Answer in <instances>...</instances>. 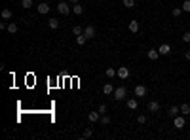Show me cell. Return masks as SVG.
Here are the masks:
<instances>
[{
    "label": "cell",
    "mask_w": 190,
    "mask_h": 140,
    "mask_svg": "<svg viewBox=\"0 0 190 140\" xmlns=\"http://www.w3.org/2000/svg\"><path fill=\"white\" fill-rule=\"evenodd\" d=\"M173 15H175V17H179V15L183 13V8H173V12H171Z\"/></svg>",
    "instance_id": "obj_28"
},
{
    "label": "cell",
    "mask_w": 190,
    "mask_h": 140,
    "mask_svg": "<svg viewBox=\"0 0 190 140\" xmlns=\"http://www.w3.org/2000/svg\"><path fill=\"white\" fill-rule=\"evenodd\" d=\"M82 32H84V29H82L80 25H74V27H72V34H74V36H80Z\"/></svg>",
    "instance_id": "obj_23"
},
{
    "label": "cell",
    "mask_w": 190,
    "mask_h": 140,
    "mask_svg": "<svg viewBox=\"0 0 190 140\" xmlns=\"http://www.w3.org/2000/svg\"><path fill=\"white\" fill-rule=\"evenodd\" d=\"M127 108H129V110H137V108H139L137 98H127Z\"/></svg>",
    "instance_id": "obj_16"
},
{
    "label": "cell",
    "mask_w": 190,
    "mask_h": 140,
    "mask_svg": "<svg viewBox=\"0 0 190 140\" xmlns=\"http://www.w3.org/2000/svg\"><path fill=\"white\" fill-rule=\"evenodd\" d=\"M126 95H127V89H126L124 85H120V87H116V89H114V98H116V100H124Z\"/></svg>",
    "instance_id": "obj_1"
},
{
    "label": "cell",
    "mask_w": 190,
    "mask_h": 140,
    "mask_svg": "<svg viewBox=\"0 0 190 140\" xmlns=\"http://www.w3.org/2000/svg\"><path fill=\"white\" fill-rule=\"evenodd\" d=\"M184 59H186V61H190V49H186V51H184Z\"/></svg>",
    "instance_id": "obj_33"
},
{
    "label": "cell",
    "mask_w": 190,
    "mask_h": 140,
    "mask_svg": "<svg viewBox=\"0 0 190 140\" xmlns=\"http://www.w3.org/2000/svg\"><path fill=\"white\" fill-rule=\"evenodd\" d=\"M36 10H38L40 15H46V13L50 12V4H48V2H40L38 6H36Z\"/></svg>",
    "instance_id": "obj_5"
},
{
    "label": "cell",
    "mask_w": 190,
    "mask_h": 140,
    "mask_svg": "<svg viewBox=\"0 0 190 140\" xmlns=\"http://www.w3.org/2000/svg\"><path fill=\"white\" fill-rule=\"evenodd\" d=\"M146 95V85H137L135 87V97H145Z\"/></svg>",
    "instance_id": "obj_11"
},
{
    "label": "cell",
    "mask_w": 190,
    "mask_h": 140,
    "mask_svg": "<svg viewBox=\"0 0 190 140\" xmlns=\"http://www.w3.org/2000/svg\"><path fill=\"white\" fill-rule=\"evenodd\" d=\"M12 17H13V12L10 8H4L2 10V19H4V21H8V19H12Z\"/></svg>",
    "instance_id": "obj_15"
},
{
    "label": "cell",
    "mask_w": 190,
    "mask_h": 140,
    "mask_svg": "<svg viewBox=\"0 0 190 140\" xmlns=\"http://www.w3.org/2000/svg\"><path fill=\"white\" fill-rule=\"evenodd\" d=\"M103 95H114V87H112V84L103 85Z\"/></svg>",
    "instance_id": "obj_13"
},
{
    "label": "cell",
    "mask_w": 190,
    "mask_h": 140,
    "mask_svg": "<svg viewBox=\"0 0 190 140\" xmlns=\"http://www.w3.org/2000/svg\"><path fill=\"white\" fill-rule=\"evenodd\" d=\"M84 136H86V138L93 136V131H91V129H86V131H84Z\"/></svg>",
    "instance_id": "obj_30"
},
{
    "label": "cell",
    "mask_w": 190,
    "mask_h": 140,
    "mask_svg": "<svg viewBox=\"0 0 190 140\" xmlns=\"http://www.w3.org/2000/svg\"><path fill=\"white\" fill-rule=\"evenodd\" d=\"M70 10H72V6H69V2H59L57 4V12L63 13V15H69Z\"/></svg>",
    "instance_id": "obj_3"
},
{
    "label": "cell",
    "mask_w": 190,
    "mask_h": 140,
    "mask_svg": "<svg viewBox=\"0 0 190 140\" xmlns=\"http://www.w3.org/2000/svg\"><path fill=\"white\" fill-rule=\"evenodd\" d=\"M99 119H101V112H99V110L88 114V121H89V123H95V121H99Z\"/></svg>",
    "instance_id": "obj_6"
},
{
    "label": "cell",
    "mask_w": 190,
    "mask_h": 140,
    "mask_svg": "<svg viewBox=\"0 0 190 140\" xmlns=\"http://www.w3.org/2000/svg\"><path fill=\"white\" fill-rule=\"evenodd\" d=\"M84 34L88 36V40H89V38H93V36H95V27H93V25H88V27L84 29Z\"/></svg>",
    "instance_id": "obj_8"
},
{
    "label": "cell",
    "mask_w": 190,
    "mask_h": 140,
    "mask_svg": "<svg viewBox=\"0 0 190 140\" xmlns=\"http://www.w3.org/2000/svg\"><path fill=\"white\" fill-rule=\"evenodd\" d=\"M179 114H181V108H179V106H171L167 110V116L169 117H175V116H179Z\"/></svg>",
    "instance_id": "obj_14"
},
{
    "label": "cell",
    "mask_w": 190,
    "mask_h": 140,
    "mask_svg": "<svg viewBox=\"0 0 190 140\" xmlns=\"http://www.w3.org/2000/svg\"><path fill=\"white\" fill-rule=\"evenodd\" d=\"M137 121H139V123H141V125H143V123H145V121H146V116H143V114H141V116H139V117H137Z\"/></svg>",
    "instance_id": "obj_32"
},
{
    "label": "cell",
    "mask_w": 190,
    "mask_h": 140,
    "mask_svg": "<svg viewBox=\"0 0 190 140\" xmlns=\"http://www.w3.org/2000/svg\"><path fill=\"white\" fill-rule=\"evenodd\" d=\"M181 8H183V12H188V13H190V0H184Z\"/></svg>",
    "instance_id": "obj_26"
},
{
    "label": "cell",
    "mask_w": 190,
    "mask_h": 140,
    "mask_svg": "<svg viewBox=\"0 0 190 140\" xmlns=\"http://www.w3.org/2000/svg\"><path fill=\"white\" fill-rule=\"evenodd\" d=\"M181 114H183V116H188V114H190V104H186V102L181 104Z\"/></svg>",
    "instance_id": "obj_22"
},
{
    "label": "cell",
    "mask_w": 190,
    "mask_h": 140,
    "mask_svg": "<svg viewBox=\"0 0 190 140\" xmlns=\"http://www.w3.org/2000/svg\"><path fill=\"white\" fill-rule=\"evenodd\" d=\"M146 108H148V112H160V102H158V100H150Z\"/></svg>",
    "instance_id": "obj_7"
},
{
    "label": "cell",
    "mask_w": 190,
    "mask_h": 140,
    "mask_svg": "<svg viewBox=\"0 0 190 140\" xmlns=\"http://www.w3.org/2000/svg\"><path fill=\"white\" fill-rule=\"evenodd\" d=\"M124 6L126 8H135V0H124Z\"/></svg>",
    "instance_id": "obj_27"
},
{
    "label": "cell",
    "mask_w": 190,
    "mask_h": 140,
    "mask_svg": "<svg viewBox=\"0 0 190 140\" xmlns=\"http://www.w3.org/2000/svg\"><path fill=\"white\" fill-rule=\"evenodd\" d=\"M72 13H76V15H82V13H84V6H82L80 2L72 4Z\"/></svg>",
    "instance_id": "obj_12"
},
{
    "label": "cell",
    "mask_w": 190,
    "mask_h": 140,
    "mask_svg": "<svg viewBox=\"0 0 190 140\" xmlns=\"http://www.w3.org/2000/svg\"><path fill=\"white\" fill-rule=\"evenodd\" d=\"M6 30H8L10 34H15V32H17V25H15L13 21H12V23H8V29H6Z\"/></svg>",
    "instance_id": "obj_19"
},
{
    "label": "cell",
    "mask_w": 190,
    "mask_h": 140,
    "mask_svg": "<svg viewBox=\"0 0 190 140\" xmlns=\"http://www.w3.org/2000/svg\"><path fill=\"white\" fill-rule=\"evenodd\" d=\"M118 78L120 80H127L129 78V68L127 66H118Z\"/></svg>",
    "instance_id": "obj_4"
},
{
    "label": "cell",
    "mask_w": 190,
    "mask_h": 140,
    "mask_svg": "<svg viewBox=\"0 0 190 140\" xmlns=\"http://www.w3.org/2000/svg\"><path fill=\"white\" fill-rule=\"evenodd\" d=\"M158 57H160V51H158V49H148V59H150V61H156L158 59Z\"/></svg>",
    "instance_id": "obj_17"
},
{
    "label": "cell",
    "mask_w": 190,
    "mask_h": 140,
    "mask_svg": "<svg viewBox=\"0 0 190 140\" xmlns=\"http://www.w3.org/2000/svg\"><path fill=\"white\" fill-rule=\"evenodd\" d=\"M48 25H50V29H53V30H55V29H59V25H61V23H59L55 17H51L50 21H48Z\"/></svg>",
    "instance_id": "obj_18"
},
{
    "label": "cell",
    "mask_w": 190,
    "mask_h": 140,
    "mask_svg": "<svg viewBox=\"0 0 190 140\" xmlns=\"http://www.w3.org/2000/svg\"><path fill=\"white\" fill-rule=\"evenodd\" d=\"M127 29H129L133 34H137V32H139V21H135V19H133V21H129V25H127Z\"/></svg>",
    "instance_id": "obj_10"
},
{
    "label": "cell",
    "mask_w": 190,
    "mask_h": 140,
    "mask_svg": "<svg viewBox=\"0 0 190 140\" xmlns=\"http://www.w3.org/2000/svg\"><path fill=\"white\" fill-rule=\"evenodd\" d=\"M158 51H160V55H169V53H171V45H169V44H162L160 48H158Z\"/></svg>",
    "instance_id": "obj_9"
},
{
    "label": "cell",
    "mask_w": 190,
    "mask_h": 140,
    "mask_svg": "<svg viewBox=\"0 0 190 140\" xmlns=\"http://www.w3.org/2000/svg\"><path fill=\"white\" fill-rule=\"evenodd\" d=\"M105 74H106V78H114V76H118V70L116 68H106Z\"/></svg>",
    "instance_id": "obj_21"
},
{
    "label": "cell",
    "mask_w": 190,
    "mask_h": 140,
    "mask_svg": "<svg viewBox=\"0 0 190 140\" xmlns=\"http://www.w3.org/2000/svg\"><path fill=\"white\" fill-rule=\"evenodd\" d=\"M183 42H190V30H186V32L183 34Z\"/></svg>",
    "instance_id": "obj_29"
},
{
    "label": "cell",
    "mask_w": 190,
    "mask_h": 140,
    "mask_svg": "<svg viewBox=\"0 0 190 140\" xmlns=\"http://www.w3.org/2000/svg\"><path fill=\"white\" fill-rule=\"evenodd\" d=\"M86 40H88V36H86V34L76 36V44H78V45H84V44H86Z\"/></svg>",
    "instance_id": "obj_20"
},
{
    "label": "cell",
    "mask_w": 190,
    "mask_h": 140,
    "mask_svg": "<svg viewBox=\"0 0 190 140\" xmlns=\"http://www.w3.org/2000/svg\"><path fill=\"white\" fill-rule=\"evenodd\" d=\"M21 6L25 10H29V8H33V0H21Z\"/></svg>",
    "instance_id": "obj_25"
},
{
    "label": "cell",
    "mask_w": 190,
    "mask_h": 140,
    "mask_svg": "<svg viewBox=\"0 0 190 140\" xmlns=\"http://www.w3.org/2000/svg\"><path fill=\"white\" fill-rule=\"evenodd\" d=\"M97 110L101 112V116H103V114H106V104H101L99 108H97Z\"/></svg>",
    "instance_id": "obj_31"
},
{
    "label": "cell",
    "mask_w": 190,
    "mask_h": 140,
    "mask_svg": "<svg viewBox=\"0 0 190 140\" xmlns=\"http://www.w3.org/2000/svg\"><path fill=\"white\" fill-rule=\"evenodd\" d=\"M69 2H70V4H76V2H80V0H69Z\"/></svg>",
    "instance_id": "obj_34"
},
{
    "label": "cell",
    "mask_w": 190,
    "mask_h": 140,
    "mask_svg": "<svg viewBox=\"0 0 190 140\" xmlns=\"http://www.w3.org/2000/svg\"><path fill=\"white\" fill-rule=\"evenodd\" d=\"M99 121L103 123V125H109V123H110V117H109V116H106V114H103V116H101V119H99Z\"/></svg>",
    "instance_id": "obj_24"
},
{
    "label": "cell",
    "mask_w": 190,
    "mask_h": 140,
    "mask_svg": "<svg viewBox=\"0 0 190 140\" xmlns=\"http://www.w3.org/2000/svg\"><path fill=\"white\" fill-rule=\"evenodd\" d=\"M173 125H175V129H179V131L186 125V119H184L183 114H181V116H175V117H173Z\"/></svg>",
    "instance_id": "obj_2"
}]
</instances>
